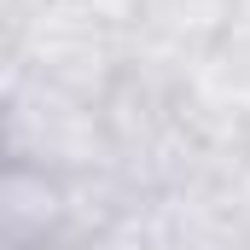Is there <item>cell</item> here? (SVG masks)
Segmentation results:
<instances>
[{"instance_id":"cell-1","label":"cell","mask_w":250,"mask_h":250,"mask_svg":"<svg viewBox=\"0 0 250 250\" xmlns=\"http://www.w3.org/2000/svg\"><path fill=\"white\" fill-rule=\"evenodd\" d=\"M0 157L53 169L70 181L117 175L105 111L41 76H23V70H0Z\"/></svg>"},{"instance_id":"cell-2","label":"cell","mask_w":250,"mask_h":250,"mask_svg":"<svg viewBox=\"0 0 250 250\" xmlns=\"http://www.w3.org/2000/svg\"><path fill=\"white\" fill-rule=\"evenodd\" d=\"M128 53H134V29L128 23L82 12L70 0H29L18 29H12L6 70L41 76V82H53L64 93H82V99L99 105L117 87Z\"/></svg>"},{"instance_id":"cell-3","label":"cell","mask_w":250,"mask_h":250,"mask_svg":"<svg viewBox=\"0 0 250 250\" xmlns=\"http://www.w3.org/2000/svg\"><path fill=\"white\" fill-rule=\"evenodd\" d=\"M239 0H134V41L175 64H198L233 29Z\"/></svg>"},{"instance_id":"cell-4","label":"cell","mask_w":250,"mask_h":250,"mask_svg":"<svg viewBox=\"0 0 250 250\" xmlns=\"http://www.w3.org/2000/svg\"><path fill=\"white\" fill-rule=\"evenodd\" d=\"M239 250H250V233H245V239H239Z\"/></svg>"},{"instance_id":"cell-5","label":"cell","mask_w":250,"mask_h":250,"mask_svg":"<svg viewBox=\"0 0 250 250\" xmlns=\"http://www.w3.org/2000/svg\"><path fill=\"white\" fill-rule=\"evenodd\" d=\"M0 250H6V245H0Z\"/></svg>"}]
</instances>
